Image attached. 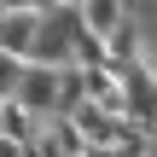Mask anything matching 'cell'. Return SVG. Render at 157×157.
Returning a JSON list of instances; mask_svg holds the SVG:
<instances>
[{"mask_svg":"<svg viewBox=\"0 0 157 157\" xmlns=\"http://www.w3.org/2000/svg\"><path fill=\"white\" fill-rule=\"evenodd\" d=\"M17 105H29V111H58V70H52V64H23Z\"/></svg>","mask_w":157,"mask_h":157,"instance_id":"cell-1","label":"cell"},{"mask_svg":"<svg viewBox=\"0 0 157 157\" xmlns=\"http://www.w3.org/2000/svg\"><path fill=\"white\" fill-rule=\"evenodd\" d=\"M82 6V23L93 29V35H111L117 23H122V0H76Z\"/></svg>","mask_w":157,"mask_h":157,"instance_id":"cell-3","label":"cell"},{"mask_svg":"<svg viewBox=\"0 0 157 157\" xmlns=\"http://www.w3.org/2000/svg\"><path fill=\"white\" fill-rule=\"evenodd\" d=\"M52 6H76V0H35V12H52Z\"/></svg>","mask_w":157,"mask_h":157,"instance_id":"cell-5","label":"cell"},{"mask_svg":"<svg viewBox=\"0 0 157 157\" xmlns=\"http://www.w3.org/2000/svg\"><path fill=\"white\" fill-rule=\"evenodd\" d=\"M35 29H41V12H0V47H6V52L29 58V47H35Z\"/></svg>","mask_w":157,"mask_h":157,"instance_id":"cell-2","label":"cell"},{"mask_svg":"<svg viewBox=\"0 0 157 157\" xmlns=\"http://www.w3.org/2000/svg\"><path fill=\"white\" fill-rule=\"evenodd\" d=\"M23 64H29V58H17V52L0 47V99H17V87H23Z\"/></svg>","mask_w":157,"mask_h":157,"instance_id":"cell-4","label":"cell"}]
</instances>
